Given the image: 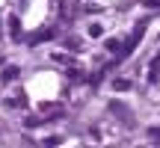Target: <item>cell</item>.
<instances>
[{"label":"cell","mask_w":160,"mask_h":148,"mask_svg":"<svg viewBox=\"0 0 160 148\" xmlns=\"http://www.w3.org/2000/svg\"><path fill=\"white\" fill-rule=\"evenodd\" d=\"M15 74H18V68L12 65V68H6V71H3V80H15Z\"/></svg>","instance_id":"cell-3"},{"label":"cell","mask_w":160,"mask_h":148,"mask_svg":"<svg viewBox=\"0 0 160 148\" xmlns=\"http://www.w3.org/2000/svg\"><path fill=\"white\" fill-rule=\"evenodd\" d=\"M113 89H116V92H125V89H131V80H122V77H119V80H113Z\"/></svg>","instance_id":"cell-2"},{"label":"cell","mask_w":160,"mask_h":148,"mask_svg":"<svg viewBox=\"0 0 160 148\" xmlns=\"http://www.w3.org/2000/svg\"><path fill=\"white\" fill-rule=\"evenodd\" d=\"M53 36V30H42V33H36V36H30V45H42V42H48Z\"/></svg>","instance_id":"cell-1"},{"label":"cell","mask_w":160,"mask_h":148,"mask_svg":"<svg viewBox=\"0 0 160 148\" xmlns=\"http://www.w3.org/2000/svg\"><path fill=\"white\" fill-rule=\"evenodd\" d=\"M148 136H151V139H160V131H157V127H151V131H148Z\"/></svg>","instance_id":"cell-4"}]
</instances>
